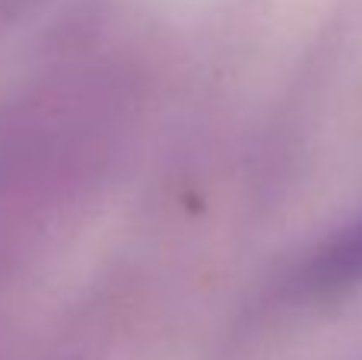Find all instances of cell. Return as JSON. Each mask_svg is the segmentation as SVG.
Wrapping results in <instances>:
<instances>
[{
	"mask_svg": "<svg viewBox=\"0 0 362 360\" xmlns=\"http://www.w3.org/2000/svg\"><path fill=\"white\" fill-rule=\"evenodd\" d=\"M362 274V223L353 227L318 265V284H350Z\"/></svg>",
	"mask_w": 362,
	"mask_h": 360,
	"instance_id": "1",
	"label": "cell"
}]
</instances>
